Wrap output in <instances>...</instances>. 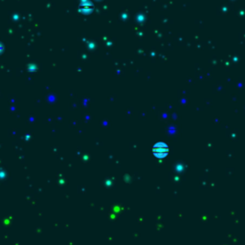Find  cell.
I'll use <instances>...</instances> for the list:
<instances>
[{"mask_svg": "<svg viewBox=\"0 0 245 245\" xmlns=\"http://www.w3.org/2000/svg\"><path fill=\"white\" fill-rule=\"evenodd\" d=\"M162 147H163V145H159V146H157V148H155L153 149V151L155 152V154H156V155H158V154H159V152H161V156L165 155V154H166V152H167V149L163 150V149H164V148H163Z\"/></svg>", "mask_w": 245, "mask_h": 245, "instance_id": "cell-1", "label": "cell"}]
</instances>
